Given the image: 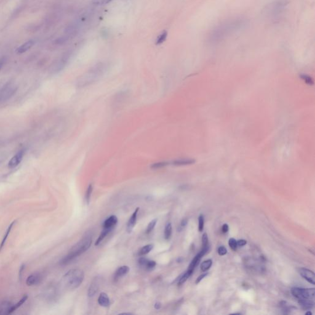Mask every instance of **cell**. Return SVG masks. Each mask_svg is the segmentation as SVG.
Here are the masks:
<instances>
[{
  "mask_svg": "<svg viewBox=\"0 0 315 315\" xmlns=\"http://www.w3.org/2000/svg\"><path fill=\"white\" fill-rule=\"evenodd\" d=\"M107 70L108 65L106 63L99 62L96 64L78 78L76 81V86L79 88H83L94 84L104 75Z\"/></svg>",
  "mask_w": 315,
  "mask_h": 315,
  "instance_id": "obj_1",
  "label": "cell"
},
{
  "mask_svg": "<svg viewBox=\"0 0 315 315\" xmlns=\"http://www.w3.org/2000/svg\"><path fill=\"white\" fill-rule=\"evenodd\" d=\"M92 241L91 236L87 235L86 236H85L73 246L69 253L61 260L60 264L62 265H67L78 257V256L85 252L90 248Z\"/></svg>",
  "mask_w": 315,
  "mask_h": 315,
  "instance_id": "obj_2",
  "label": "cell"
},
{
  "mask_svg": "<svg viewBox=\"0 0 315 315\" xmlns=\"http://www.w3.org/2000/svg\"><path fill=\"white\" fill-rule=\"evenodd\" d=\"M85 273L82 270L75 268L69 270L62 278V285L67 289L73 290L78 287L83 283Z\"/></svg>",
  "mask_w": 315,
  "mask_h": 315,
  "instance_id": "obj_3",
  "label": "cell"
},
{
  "mask_svg": "<svg viewBox=\"0 0 315 315\" xmlns=\"http://www.w3.org/2000/svg\"><path fill=\"white\" fill-rule=\"evenodd\" d=\"M314 288H299L294 287L291 289V293L298 300L308 299L314 300Z\"/></svg>",
  "mask_w": 315,
  "mask_h": 315,
  "instance_id": "obj_4",
  "label": "cell"
},
{
  "mask_svg": "<svg viewBox=\"0 0 315 315\" xmlns=\"http://www.w3.org/2000/svg\"><path fill=\"white\" fill-rule=\"evenodd\" d=\"M298 272L300 276L312 284H315V275L313 272L305 268H299Z\"/></svg>",
  "mask_w": 315,
  "mask_h": 315,
  "instance_id": "obj_5",
  "label": "cell"
},
{
  "mask_svg": "<svg viewBox=\"0 0 315 315\" xmlns=\"http://www.w3.org/2000/svg\"><path fill=\"white\" fill-rule=\"evenodd\" d=\"M24 150H22L19 151V152L15 156H14L12 158H11L10 160L9 161L8 163L9 168L12 169V168H14L16 166H17L19 165V163L21 162L23 158V156H24Z\"/></svg>",
  "mask_w": 315,
  "mask_h": 315,
  "instance_id": "obj_6",
  "label": "cell"
},
{
  "mask_svg": "<svg viewBox=\"0 0 315 315\" xmlns=\"http://www.w3.org/2000/svg\"><path fill=\"white\" fill-rule=\"evenodd\" d=\"M42 279V275L40 273H34L30 275L27 280H26V284L29 286H32L37 285L41 281Z\"/></svg>",
  "mask_w": 315,
  "mask_h": 315,
  "instance_id": "obj_7",
  "label": "cell"
},
{
  "mask_svg": "<svg viewBox=\"0 0 315 315\" xmlns=\"http://www.w3.org/2000/svg\"><path fill=\"white\" fill-rule=\"evenodd\" d=\"M206 253L204 251H203L202 250L200 251V252L198 253L195 257L193 258V259L192 260L191 263H190L189 265V266L188 268V270H190V271H192L193 272L194 270L195 269V268L196 267V266L199 264L201 259L203 258V257L206 254Z\"/></svg>",
  "mask_w": 315,
  "mask_h": 315,
  "instance_id": "obj_8",
  "label": "cell"
},
{
  "mask_svg": "<svg viewBox=\"0 0 315 315\" xmlns=\"http://www.w3.org/2000/svg\"><path fill=\"white\" fill-rule=\"evenodd\" d=\"M138 211H139V207H137L135 210V211L134 212V213L132 214L131 217H130L129 221H128L127 222V231L128 233H131L132 230L134 229L135 224H136V221H137V214H138Z\"/></svg>",
  "mask_w": 315,
  "mask_h": 315,
  "instance_id": "obj_9",
  "label": "cell"
},
{
  "mask_svg": "<svg viewBox=\"0 0 315 315\" xmlns=\"http://www.w3.org/2000/svg\"><path fill=\"white\" fill-rule=\"evenodd\" d=\"M195 162V160L190 158H180L174 159L172 161L170 162V164L174 166H186L193 165Z\"/></svg>",
  "mask_w": 315,
  "mask_h": 315,
  "instance_id": "obj_10",
  "label": "cell"
},
{
  "mask_svg": "<svg viewBox=\"0 0 315 315\" xmlns=\"http://www.w3.org/2000/svg\"><path fill=\"white\" fill-rule=\"evenodd\" d=\"M118 218L116 215H111L104 221L103 227L104 228L112 229L118 223Z\"/></svg>",
  "mask_w": 315,
  "mask_h": 315,
  "instance_id": "obj_11",
  "label": "cell"
},
{
  "mask_svg": "<svg viewBox=\"0 0 315 315\" xmlns=\"http://www.w3.org/2000/svg\"><path fill=\"white\" fill-rule=\"evenodd\" d=\"M129 272V266L124 265V266H122L120 267L116 271L114 275V281H118L120 278L127 275Z\"/></svg>",
  "mask_w": 315,
  "mask_h": 315,
  "instance_id": "obj_12",
  "label": "cell"
},
{
  "mask_svg": "<svg viewBox=\"0 0 315 315\" xmlns=\"http://www.w3.org/2000/svg\"><path fill=\"white\" fill-rule=\"evenodd\" d=\"M99 277L96 278V279L93 281V282L91 283L89 290H88V296L89 297H93L96 293L99 290V281L100 280L98 279Z\"/></svg>",
  "mask_w": 315,
  "mask_h": 315,
  "instance_id": "obj_13",
  "label": "cell"
},
{
  "mask_svg": "<svg viewBox=\"0 0 315 315\" xmlns=\"http://www.w3.org/2000/svg\"><path fill=\"white\" fill-rule=\"evenodd\" d=\"M13 304L10 302H3L0 303V314H9V310Z\"/></svg>",
  "mask_w": 315,
  "mask_h": 315,
  "instance_id": "obj_14",
  "label": "cell"
},
{
  "mask_svg": "<svg viewBox=\"0 0 315 315\" xmlns=\"http://www.w3.org/2000/svg\"><path fill=\"white\" fill-rule=\"evenodd\" d=\"M299 303L303 310H311L314 307V300L308 299L299 300Z\"/></svg>",
  "mask_w": 315,
  "mask_h": 315,
  "instance_id": "obj_15",
  "label": "cell"
},
{
  "mask_svg": "<svg viewBox=\"0 0 315 315\" xmlns=\"http://www.w3.org/2000/svg\"><path fill=\"white\" fill-rule=\"evenodd\" d=\"M34 44V41L33 40H30L24 44H23L19 48H18L16 50L17 54H22L24 53L26 51H27L28 49H30Z\"/></svg>",
  "mask_w": 315,
  "mask_h": 315,
  "instance_id": "obj_16",
  "label": "cell"
},
{
  "mask_svg": "<svg viewBox=\"0 0 315 315\" xmlns=\"http://www.w3.org/2000/svg\"><path fill=\"white\" fill-rule=\"evenodd\" d=\"M98 303L102 307H108L110 304V299L108 295L104 293H102L98 298Z\"/></svg>",
  "mask_w": 315,
  "mask_h": 315,
  "instance_id": "obj_17",
  "label": "cell"
},
{
  "mask_svg": "<svg viewBox=\"0 0 315 315\" xmlns=\"http://www.w3.org/2000/svg\"><path fill=\"white\" fill-rule=\"evenodd\" d=\"M15 223H16V221H13V222L11 223L10 224V225L8 227V228H7V229L6 233H5V235H4L3 238V240L1 241V244H0V252H1V251L3 249V247L4 246L5 243L6 242V240H7V238H8V236L9 235V233H10V231H11V230H12V228H13V226H14Z\"/></svg>",
  "mask_w": 315,
  "mask_h": 315,
  "instance_id": "obj_18",
  "label": "cell"
},
{
  "mask_svg": "<svg viewBox=\"0 0 315 315\" xmlns=\"http://www.w3.org/2000/svg\"><path fill=\"white\" fill-rule=\"evenodd\" d=\"M112 229H109V228H104L103 229L102 231L101 232V233L100 234L98 239H97V241H96V243H95V246H98V245L103 240V239L105 238L108 233L110 232V231Z\"/></svg>",
  "mask_w": 315,
  "mask_h": 315,
  "instance_id": "obj_19",
  "label": "cell"
},
{
  "mask_svg": "<svg viewBox=\"0 0 315 315\" xmlns=\"http://www.w3.org/2000/svg\"><path fill=\"white\" fill-rule=\"evenodd\" d=\"M28 298V296L27 295H25L24 297H23L16 304H14L12 306V307H11V308L9 310V314L13 313L14 311H15L17 308H19L20 307H21V305L22 304H24V302H25V301L27 300Z\"/></svg>",
  "mask_w": 315,
  "mask_h": 315,
  "instance_id": "obj_20",
  "label": "cell"
},
{
  "mask_svg": "<svg viewBox=\"0 0 315 315\" xmlns=\"http://www.w3.org/2000/svg\"><path fill=\"white\" fill-rule=\"evenodd\" d=\"M169 165H170V162L167 161H162L153 163V164L151 165V168L153 169H161L162 168L166 167Z\"/></svg>",
  "mask_w": 315,
  "mask_h": 315,
  "instance_id": "obj_21",
  "label": "cell"
},
{
  "mask_svg": "<svg viewBox=\"0 0 315 315\" xmlns=\"http://www.w3.org/2000/svg\"><path fill=\"white\" fill-rule=\"evenodd\" d=\"M153 246H154V245L153 244H149L146 245V246H144L141 249V250L139 251L138 255H141V256L147 255L153 249Z\"/></svg>",
  "mask_w": 315,
  "mask_h": 315,
  "instance_id": "obj_22",
  "label": "cell"
},
{
  "mask_svg": "<svg viewBox=\"0 0 315 315\" xmlns=\"http://www.w3.org/2000/svg\"><path fill=\"white\" fill-rule=\"evenodd\" d=\"M172 224L171 222H168L166 224L165 228V238L166 240H169L172 235Z\"/></svg>",
  "mask_w": 315,
  "mask_h": 315,
  "instance_id": "obj_23",
  "label": "cell"
},
{
  "mask_svg": "<svg viewBox=\"0 0 315 315\" xmlns=\"http://www.w3.org/2000/svg\"><path fill=\"white\" fill-rule=\"evenodd\" d=\"M167 37H168V32L166 30H164L162 31L161 34H159V35L157 39H156V44L157 45H159V44H162V43H164L166 38H167Z\"/></svg>",
  "mask_w": 315,
  "mask_h": 315,
  "instance_id": "obj_24",
  "label": "cell"
},
{
  "mask_svg": "<svg viewBox=\"0 0 315 315\" xmlns=\"http://www.w3.org/2000/svg\"><path fill=\"white\" fill-rule=\"evenodd\" d=\"M193 273V272L192 271H190L189 270H187V271H186L180 278V279H179V281L178 282V285L179 286H180L182 284H183L184 283L186 282V280H187L190 277V276L192 275Z\"/></svg>",
  "mask_w": 315,
  "mask_h": 315,
  "instance_id": "obj_25",
  "label": "cell"
},
{
  "mask_svg": "<svg viewBox=\"0 0 315 315\" xmlns=\"http://www.w3.org/2000/svg\"><path fill=\"white\" fill-rule=\"evenodd\" d=\"M280 307H281L284 314H289L292 310L291 308L293 307L290 306L289 303L285 301H282L280 302Z\"/></svg>",
  "mask_w": 315,
  "mask_h": 315,
  "instance_id": "obj_26",
  "label": "cell"
},
{
  "mask_svg": "<svg viewBox=\"0 0 315 315\" xmlns=\"http://www.w3.org/2000/svg\"><path fill=\"white\" fill-rule=\"evenodd\" d=\"M212 265V260L211 259H209L204 261L201 265V270L202 272L207 271Z\"/></svg>",
  "mask_w": 315,
  "mask_h": 315,
  "instance_id": "obj_27",
  "label": "cell"
},
{
  "mask_svg": "<svg viewBox=\"0 0 315 315\" xmlns=\"http://www.w3.org/2000/svg\"><path fill=\"white\" fill-rule=\"evenodd\" d=\"M157 221H158V219L157 218H155V219L151 220L150 222L149 223V224L147 226V230H146V233H147V234H148V233H151V231H153V230L155 228V226H156V225L157 224Z\"/></svg>",
  "mask_w": 315,
  "mask_h": 315,
  "instance_id": "obj_28",
  "label": "cell"
},
{
  "mask_svg": "<svg viewBox=\"0 0 315 315\" xmlns=\"http://www.w3.org/2000/svg\"><path fill=\"white\" fill-rule=\"evenodd\" d=\"M202 248L203 249H209V240L207 233H205L203 234L202 237Z\"/></svg>",
  "mask_w": 315,
  "mask_h": 315,
  "instance_id": "obj_29",
  "label": "cell"
},
{
  "mask_svg": "<svg viewBox=\"0 0 315 315\" xmlns=\"http://www.w3.org/2000/svg\"><path fill=\"white\" fill-rule=\"evenodd\" d=\"M92 190H93V186L92 184H90L88 186V188L86 190V201L88 204H89L90 202Z\"/></svg>",
  "mask_w": 315,
  "mask_h": 315,
  "instance_id": "obj_30",
  "label": "cell"
},
{
  "mask_svg": "<svg viewBox=\"0 0 315 315\" xmlns=\"http://www.w3.org/2000/svg\"><path fill=\"white\" fill-rule=\"evenodd\" d=\"M228 245L230 248L233 251H236L238 248L237 241L235 238H230L228 241Z\"/></svg>",
  "mask_w": 315,
  "mask_h": 315,
  "instance_id": "obj_31",
  "label": "cell"
},
{
  "mask_svg": "<svg viewBox=\"0 0 315 315\" xmlns=\"http://www.w3.org/2000/svg\"><path fill=\"white\" fill-rule=\"evenodd\" d=\"M300 78L305 81V82L309 85H313L314 82H313V79L308 75H300Z\"/></svg>",
  "mask_w": 315,
  "mask_h": 315,
  "instance_id": "obj_32",
  "label": "cell"
},
{
  "mask_svg": "<svg viewBox=\"0 0 315 315\" xmlns=\"http://www.w3.org/2000/svg\"><path fill=\"white\" fill-rule=\"evenodd\" d=\"M198 221H199V224H198V230L200 232L203 231L204 229V215L203 214H201L198 218Z\"/></svg>",
  "mask_w": 315,
  "mask_h": 315,
  "instance_id": "obj_33",
  "label": "cell"
},
{
  "mask_svg": "<svg viewBox=\"0 0 315 315\" xmlns=\"http://www.w3.org/2000/svg\"><path fill=\"white\" fill-rule=\"evenodd\" d=\"M113 0H92V3L96 5L101 6L110 3Z\"/></svg>",
  "mask_w": 315,
  "mask_h": 315,
  "instance_id": "obj_34",
  "label": "cell"
},
{
  "mask_svg": "<svg viewBox=\"0 0 315 315\" xmlns=\"http://www.w3.org/2000/svg\"><path fill=\"white\" fill-rule=\"evenodd\" d=\"M156 262L154 261V260H148L145 268H146L147 270H153V268L156 266Z\"/></svg>",
  "mask_w": 315,
  "mask_h": 315,
  "instance_id": "obj_35",
  "label": "cell"
},
{
  "mask_svg": "<svg viewBox=\"0 0 315 315\" xmlns=\"http://www.w3.org/2000/svg\"><path fill=\"white\" fill-rule=\"evenodd\" d=\"M217 252H218V255H220L221 256H223V255H225L227 253V250L225 248V247H224L223 246H220L218 248Z\"/></svg>",
  "mask_w": 315,
  "mask_h": 315,
  "instance_id": "obj_36",
  "label": "cell"
},
{
  "mask_svg": "<svg viewBox=\"0 0 315 315\" xmlns=\"http://www.w3.org/2000/svg\"><path fill=\"white\" fill-rule=\"evenodd\" d=\"M148 261V259H146V258H144V257H141L140 258L138 259V264L140 266H143V267H145L147 262Z\"/></svg>",
  "mask_w": 315,
  "mask_h": 315,
  "instance_id": "obj_37",
  "label": "cell"
},
{
  "mask_svg": "<svg viewBox=\"0 0 315 315\" xmlns=\"http://www.w3.org/2000/svg\"><path fill=\"white\" fill-rule=\"evenodd\" d=\"M187 223H188V220H187V219H186V218H184V219H183V220L181 221V223H180V225H179V229H178V230H179V231H182V230L185 227V226L186 225V224H187Z\"/></svg>",
  "mask_w": 315,
  "mask_h": 315,
  "instance_id": "obj_38",
  "label": "cell"
},
{
  "mask_svg": "<svg viewBox=\"0 0 315 315\" xmlns=\"http://www.w3.org/2000/svg\"><path fill=\"white\" fill-rule=\"evenodd\" d=\"M247 244V241L246 240H244V239H239L238 241H237V244H238V246H239V247H242V246H245Z\"/></svg>",
  "mask_w": 315,
  "mask_h": 315,
  "instance_id": "obj_39",
  "label": "cell"
},
{
  "mask_svg": "<svg viewBox=\"0 0 315 315\" xmlns=\"http://www.w3.org/2000/svg\"><path fill=\"white\" fill-rule=\"evenodd\" d=\"M207 275H208V273H204V274H203V275H200L199 277H198V278L196 279V281H195V284H198V283H199L201 281H202V279H203V278H204V277H206Z\"/></svg>",
  "mask_w": 315,
  "mask_h": 315,
  "instance_id": "obj_40",
  "label": "cell"
},
{
  "mask_svg": "<svg viewBox=\"0 0 315 315\" xmlns=\"http://www.w3.org/2000/svg\"><path fill=\"white\" fill-rule=\"evenodd\" d=\"M229 230V227L228 225V224H225L222 225V227H221V231H222V232L224 233H226Z\"/></svg>",
  "mask_w": 315,
  "mask_h": 315,
  "instance_id": "obj_41",
  "label": "cell"
},
{
  "mask_svg": "<svg viewBox=\"0 0 315 315\" xmlns=\"http://www.w3.org/2000/svg\"><path fill=\"white\" fill-rule=\"evenodd\" d=\"M24 269H25V265H22V266L20 267V272H19V276H20V278H21V277H22V272H23V270H24Z\"/></svg>",
  "mask_w": 315,
  "mask_h": 315,
  "instance_id": "obj_42",
  "label": "cell"
},
{
  "mask_svg": "<svg viewBox=\"0 0 315 315\" xmlns=\"http://www.w3.org/2000/svg\"><path fill=\"white\" fill-rule=\"evenodd\" d=\"M161 303H159V302H156V303H155V309H156V310H159V309L161 308Z\"/></svg>",
  "mask_w": 315,
  "mask_h": 315,
  "instance_id": "obj_43",
  "label": "cell"
},
{
  "mask_svg": "<svg viewBox=\"0 0 315 315\" xmlns=\"http://www.w3.org/2000/svg\"><path fill=\"white\" fill-rule=\"evenodd\" d=\"M3 60H1L0 61V70H1V69L3 67Z\"/></svg>",
  "mask_w": 315,
  "mask_h": 315,
  "instance_id": "obj_44",
  "label": "cell"
},
{
  "mask_svg": "<svg viewBox=\"0 0 315 315\" xmlns=\"http://www.w3.org/2000/svg\"><path fill=\"white\" fill-rule=\"evenodd\" d=\"M305 314L306 315H311L312 313H311V312H310V311H308L307 313H305Z\"/></svg>",
  "mask_w": 315,
  "mask_h": 315,
  "instance_id": "obj_45",
  "label": "cell"
}]
</instances>
